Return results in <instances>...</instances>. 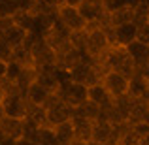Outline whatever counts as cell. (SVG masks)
Returning a JSON list of instances; mask_svg holds the SVG:
<instances>
[{"mask_svg": "<svg viewBox=\"0 0 149 145\" xmlns=\"http://www.w3.org/2000/svg\"><path fill=\"white\" fill-rule=\"evenodd\" d=\"M109 28L111 26L91 25L85 30V55L100 72H102V60H104L106 53L111 47V40H109V34H108Z\"/></svg>", "mask_w": 149, "mask_h": 145, "instance_id": "6da1fadb", "label": "cell"}, {"mask_svg": "<svg viewBox=\"0 0 149 145\" xmlns=\"http://www.w3.org/2000/svg\"><path fill=\"white\" fill-rule=\"evenodd\" d=\"M0 115L11 117V119H25L29 111V102L25 94L15 85L8 81H0Z\"/></svg>", "mask_w": 149, "mask_h": 145, "instance_id": "7a4b0ae2", "label": "cell"}, {"mask_svg": "<svg viewBox=\"0 0 149 145\" xmlns=\"http://www.w3.org/2000/svg\"><path fill=\"white\" fill-rule=\"evenodd\" d=\"M134 60L128 55L127 47H121V45H111L109 51L106 53L104 60H102V72L106 70H115V72L125 74L127 77L134 76Z\"/></svg>", "mask_w": 149, "mask_h": 145, "instance_id": "3957f363", "label": "cell"}, {"mask_svg": "<svg viewBox=\"0 0 149 145\" xmlns=\"http://www.w3.org/2000/svg\"><path fill=\"white\" fill-rule=\"evenodd\" d=\"M68 79L76 81V83H81V85H85V87H91V85H95V83H100L102 72L89 60V58H85V60L77 62L68 72Z\"/></svg>", "mask_w": 149, "mask_h": 145, "instance_id": "277c9868", "label": "cell"}, {"mask_svg": "<svg viewBox=\"0 0 149 145\" xmlns=\"http://www.w3.org/2000/svg\"><path fill=\"white\" fill-rule=\"evenodd\" d=\"M57 19L62 23V25L66 26V28L70 30V32H83V30H87V21L83 19V15L79 13V10H77L76 6H70V4L62 2L61 6L57 8Z\"/></svg>", "mask_w": 149, "mask_h": 145, "instance_id": "5b68a950", "label": "cell"}, {"mask_svg": "<svg viewBox=\"0 0 149 145\" xmlns=\"http://www.w3.org/2000/svg\"><path fill=\"white\" fill-rule=\"evenodd\" d=\"M32 53V62L36 70H49V68H57V53L45 44L44 38H38L30 47Z\"/></svg>", "mask_w": 149, "mask_h": 145, "instance_id": "8992f818", "label": "cell"}, {"mask_svg": "<svg viewBox=\"0 0 149 145\" xmlns=\"http://www.w3.org/2000/svg\"><path fill=\"white\" fill-rule=\"evenodd\" d=\"M58 96L62 98V102L66 105L77 108V105H81L83 102L89 100V87H85L81 83H76V81L64 79L61 85V91H58Z\"/></svg>", "mask_w": 149, "mask_h": 145, "instance_id": "52a82bcc", "label": "cell"}, {"mask_svg": "<svg viewBox=\"0 0 149 145\" xmlns=\"http://www.w3.org/2000/svg\"><path fill=\"white\" fill-rule=\"evenodd\" d=\"M138 30L140 25L136 21H128V23H119V25H113L108 30L111 45H121V47H127L132 42L138 40Z\"/></svg>", "mask_w": 149, "mask_h": 145, "instance_id": "ba28073f", "label": "cell"}, {"mask_svg": "<svg viewBox=\"0 0 149 145\" xmlns=\"http://www.w3.org/2000/svg\"><path fill=\"white\" fill-rule=\"evenodd\" d=\"M45 111H47V126L49 128L58 126V124L70 121V117H72V108L66 105L58 94H53L49 98V102L45 104Z\"/></svg>", "mask_w": 149, "mask_h": 145, "instance_id": "9c48e42d", "label": "cell"}, {"mask_svg": "<svg viewBox=\"0 0 149 145\" xmlns=\"http://www.w3.org/2000/svg\"><path fill=\"white\" fill-rule=\"evenodd\" d=\"M128 79H130V77H127L125 74H121V72L106 70V72L102 74L100 83L104 85V87L108 89L109 94L117 100V98H123V96L128 94Z\"/></svg>", "mask_w": 149, "mask_h": 145, "instance_id": "30bf717a", "label": "cell"}, {"mask_svg": "<svg viewBox=\"0 0 149 145\" xmlns=\"http://www.w3.org/2000/svg\"><path fill=\"white\" fill-rule=\"evenodd\" d=\"M70 121L74 124V136H76V139H79V142H91L93 139V121L81 117L74 109H72Z\"/></svg>", "mask_w": 149, "mask_h": 145, "instance_id": "8fae6325", "label": "cell"}, {"mask_svg": "<svg viewBox=\"0 0 149 145\" xmlns=\"http://www.w3.org/2000/svg\"><path fill=\"white\" fill-rule=\"evenodd\" d=\"M109 139H115L113 136V123H109L108 119L100 117L98 121L93 123V139L91 142L95 145H100V143H106Z\"/></svg>", "mask_w": 149, "mask_h": 145, "instance_id": "7c38bea8", "label": "cell"}, {"mask_svg": "<svg viewBox=\"0 0 149 145\" xmlns=\"http://www.w3.org/2000/svg\"><path fill=\"white\" fill-rule=\"evenodd\" d=\"M89 100L95 102L96 105H100L104 111H108V109L113 105L115 98L109 94L108 89H106L102 83H95V85H91V87H89Z\"/></svg>", "mask_w": 149, "mask_h": 145, "instance_id": "4fadbf2b", "label": "cell"}, {"mask_svg": "<svg viewBox=\"0 0 149 145\" xmlns=\"http://www.w3.org/2000/svg\"><path fill=\"white\" fill-rule=\"evenodd\" d=\"M51 96L53 94H51L42 83H38V81L30 83V87L26 89V92H25V98L30 105H45Z\"/></svg>", "mask_w": 149, "mask_h": 145, "instance_id": "5bb4252c", "label": "cell"}, {"mask_svg": "<svg viewBox=\"0 0 149 145\" xmlns=\"http://www.w3.org/2000/svg\"><path fill=\"white\" fill-rule=\"evenodd\" d=\"M23 124H25V119H11V117L0 115V134L8 136V138H13V139H21Z\"/></svg>", "mask_w": 149, "mask_h": 145, "instance_id": "9a60e30c", "label": "cell"}, {"mask_svg": "<svg viewBox=\"0 0 149 145\" xmlns=\"http://www.w3.org/2000/svg\"><path fill=\"white\" fill-rule=\"evenodd\" d=\"M128 124L134 123H149V102L146 98H140V100L132 102L130 113H128Z\"/></svg>", "mask_w": 149, "mask_h": 145, "instance_id": "2e32d148", "label": "cell"}, {"mask_svg": "<svg viewBox=\"0 0 149 145\" xmlns=\"http://www.w3.org/2000/svg\"><path fill=\"white\" fill-rule=\"evenodd\" d=\"M127 51L132 57V60H134V66L149 64V45L147 44L136 40V42H132L130 45H127Z\"/></svg>", "mask_w": 149, "mask_h": 145, "instance_id": "e0dca14e", "label": "cell"}, {"mask_svg": "<svg viewBox=\"0 0 149 145\" xmlns=\"http://www.w3.org/2000/svg\"><path fill=\"white\" fill-rule=\"evenodd\" d=\"M147 77L143 76H138V74H134V76L128 79V94L132 100H140V98H143L146 94V89H147Z\"/></svg>", "mask_w": 149, "mask_h": 145, "instance_id": "ac0fdd59", "label": "cell"}, {"mask_svg": "<svg viewBox=\"0 0 149 145\" xmlns=\"http://www.w3.org/2000/svg\"><path fill=\"white\" fill-rule=\"evenodd\" d=\"M76 113H79L81 117H85V119H89V121H98L100 117H102V113H104V109L100 108V105H96L95 102H91V100H87V102H83L81 105H77V108H72Z\"/></svg>", "mask_w": 149, "mask_h": 145, "instance_id": "d6986e66", "label": "cell"}, {"mask_svg": "<svg viewBox=\"0 0 149 145\" xmlns=\"http://www.w3.org/2000/svg\"><path fill=\"white\" fill-rule=\"evenodd\" d=\"M53 130H55V136H57V145H70L74 139H76L72 121H66V123L58 124V126H55Z\"/></svg>", "mask_w": 149, "mask_h": 145, "instance_id": "ffe728a7", "label": "cell"}, {"mask_svg": "<svg viewBox=\"0 0 149 145\" xmlns=\"http://www.w3.org/2000/svg\"><path fill=\"white\" fill-rule=\"evenodd\" d=\"M25 119L36 123L38 126H47V111H45V105H30L29 104V111H26Z\"/></svg>", "mask_w": 149, "mask_h": 145, "instance_id": "44dd1931", "label": "cell"}, {"mask_svg": "<svg viewBox=\"0 0 149 145\" xmlns=\"http://www.w3.org/2000/svg\"><path fill=\"white\" fill-rule=\"evenodd\" d=\"M40 128L36 123H32V121L25 119V124H23V138L29 139V142H32L34 145L40 143Z\"/></svg>", "mask_w": 149, "mask_h": 145, "instance_id": "7402d4cb", "label": "cell"}, {"mask_svg": "<svg viewBox=\"0 0 149 145\" xmlns=\"http://www.w3.org/2000/svg\"><path fill=\"white\" fill-rule=\"evenodd\" d=\"M23 68H25V66H21L19 62L10 60V62H8V70H6V77H4V81L15 85L17 79H19V76H21V72H23Z\"/></svg>", "mask_w": 149, "mask_h": 145, "instance_id": "603a6c76", "label": "cell"}, {"mask_svg": "<svg viewBox=\"0 0 149 145\" xmlns=\"http://www.w3.org/2000/svg\"><path fill=\"white\" fill-rule=\"evenodd\" d=\"M138 40L149 45V23H147V19H146V21H142V23H140V30H138Z\"/></svg>", "mask_w": 149, "mask_h": 145, "instance_id": "cb8c5ba5", "label": "cell"}, {"mask_svg": "<svg viewBox=\"0 0 149 145\" xmlns=\"http://www.w3.org/2000/svg\"><path fill=\"white\" fill-rule=\"evenodd\" d=\"M130 126L142 139L149 136V123H134V124H130Z\"/></svg>", "mask_w": 149, "mask_h": 145, "instance_id": "d4e9b609", "label": "cell"}, {"mask_svg": "<svg viewBox=\"0 0 149 145\" xmlns=\"http://www.w3.org/2000/svg\"><path fill=\"white\" fill-rule=\"evenodd\" d=\"M0 145H19V143H17V139H13V138H8V136L0 134Z\"/></svg>", "mask_w": 149, "mask_h": 145, "instance_id": "484cf974", "label": "cell"}, {"mask_svg": "<svg viewBox=\"0 0 149 145\" xmlns=\"http://www.w3.org/2000/svg\"><path fill=\"white\" fill-rule=\"evenodd\" d=\"M6 70H8V62L0 58V81H4V77H6Z\"/></svg>", "mask_w": 149, "mask_h": 145, "instance_id": "4316f807", "label": "cell"}, {"mask_svg": "<svg viewBox=\"0 0 149 145\" xmlns=\"http://www.w3.org/2000/svg\"><path fill=\"white\" fill-rule=\"evenodd\" d=\"M64 2H66V4H70V6H76V8H77V6H81L85 0H64Z\"/></svg>", "mask_w": 149, "mask_h": 145, "instance_id": "83f0119b", "label": "cell"}, {"mask_svg": "<svg viewBox=\"0 0 149 145\" xmlns=\"http://www.w3.org/2000/svg\"><path fill=\"white\" fill-rule=\"evenodd\" d=\"M70 145H95V143H93V142H79V139H74Z\"/></svg>", "mask_w": 149, "mask_h": 145, "instance_id": "f1b7e54d", "label": "cell"}, {"mask_svg": "<svg viewBox=\"0 0 149 145\" xmlns=\"http://www.w3.org/2000/svg\"><path fill=\"white\" fill-rule=\"evenodd\" d=\"M17 143H19V145H34L32 142H29V139H25V138H21V139H17Z\"/></svg>", "mask_w": 149, "mask_h": 145, "instance_id": "f546056e", "label": "cell"}, {"mask_svg": "<svg viewBox=\"0 0 149 145\" xmlns=\"http://www.w3.org/2000/svg\"><path fill=\"white\" fill-rule=\"evenodd\" d=\"M100 145H117V139H109V142H106V143H100Z\"/></svg>", "mask_w": 149, "mask_h": 145, "instance_id": "4dcf8cb0", "label": "cell"}, {"mask_svg": "<svg viewBox=\"0 0 149 145\" xmlns=\"http://www.w3.org/2000/svg\"><path fill=\"white\" fill-rule=\"evenodd\" d=\"M143 98L149 102V81H147V89H146V94H143Z\"/></svg>", "mask_w": 149, "mask_h": 145, "instance_id": "1f68e13d", "label": "cell"}, {"mask_svg": "<svg viewBox=\"0 0 149 145\" xmlns=\"http://www.w3.org/2000/svg\"><path fill=\"white\" fill-rule=\"evenodd\" d=\"M117 145H119V143H117Z\"/></svg>", "mask_w": 149, "mask_h": 145, "instance_id": "d6a6232c", "label": "cell"}]
</instances>
